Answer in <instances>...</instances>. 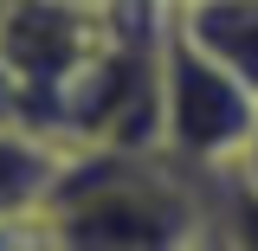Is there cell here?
<instances>
[{
  "instance_id": "3",
  "label": "cell",
  "mask_w": 258,
  "mask_h": 251,
  "mask_svg": "<svg viewBox=\"0 0 258 251\" xmlns=\"http://www.w3.org/2000/svg\"><path fill=\"white\" fill-rule=\"evenodd\" d=\"M168 26L245 91H258V0H168Z\"/></svg>"
},
{
  "instance_id": "4",
  "label": "cell",
  "mask_w": 258,
  "mask_h": 251,
  "mask_svg": "<svg viewBox=\"0 0 258 251\" xmlns=\"http://www.w3.org/2000/svg\"><path fill=\"white\" fill-rule=\"evenodd\" d=\"M64 155L71 148H58L52 135H39L26 123H0V219L39 213L64 174Z\"/></svg>"
},
{
  "instance_id": "6",
  "label": "cell",
  "mask_w": 258,
  "mask_h": 251,
  "mask_svg": "<svg viewBox=\"0 0 258 251\" xmlns=\"http://www.w3.org/2000/svg\"><path fill=\"white\" fill-rule=\"evenodd\" d=\"M0 251H58L45 206L39 213H20V219H0Z\"/></svg>"
},
{
  "instance_id": "7",
  "label": "cell",
  "mask_w": 258,
  "mask_h": 251,
  "mask_svg": "<svg viewBox=\"0 0 258 251\" xmlns=\"http://www.w3.org/2000/svg\"><path fill=\"white\" fill-rule=\"evenodd\" d=\"M226 174L245 181V187H258V116H252V135H245V148H239V161H232Z\"/></svg>"
},
{
  "instance_id": "5",
  "label": "cell",
  "mask_w": 258,
  "mask_h": 251,
  "mask_svg": "<svg viewBox=\"0 0 258 251\" xmlns=\"http://www.w3.org/2000/svg\"><path fill=\"white\" fill-rule=\"evenodd\" d=\"M207 238L220 251H258V187L207 174Z\"/></svg>"
},
{
  "instance_id": "9",
  "label": "cell",
  "mask_w": 258,
  "mask_h": 251,
  "mask_svg": "<svg viewBox=\"0 0 258 251\" xmlns=\"http://www.w3.org/2000/svg\"><path fill=\"white\" fill-rule=\"evenodd\" d=\"M78 7H116V0H78Z\"/></svg>"
},
{
  "instance_id": "8",
  "label": "cell",
  "mask_w": 258,
  "mask_h": 251,
  "mask_svg": "<svg viewBox=\"0 0 258 251\" xmlns=\"http://www.w3.org/2000/svg\"><path fill=\"white\" fill-rule=\"evenodd\" d=\"M194 251H220V245H213V238H207V232H200V245H194Z\"/></svg>"
},
{
  "instance_id": "1",
  "label": "cell",
  "mask_w": 258,
  "mask_h": 251,
  "mask_svg": "<svg viewBox=\"0 0 258 251\" xmlns=\"http://www.w3.org/2000/svg\"><path fill=\"white\" fill-rule=\"evenodd\" d=\"M45 219L58 251H194L207 232V174H187L161 148H71Z\"/></svg>"
},
{
  "instance_id": "2",
  "label": "cell",
  "mask_w": 258,
  "mask_h": 251,
  "mask_svg": "<svg viewBox=\"0 0 258 251\" xmlns=\"http://www.w3.org/2000/svg\"><path fill=\"white\" fill-rule=\"evenodd\" d=\"M258 116V91L194 52L181 32H161V155L187 174H226Z\"/></svg>"
}]
</instances>
